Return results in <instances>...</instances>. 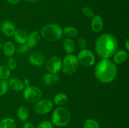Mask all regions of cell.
Returning a JSON list of instances; mask_svg holds the SVG:
<instances>
[{"label": "cell", "instance_id": "obj_7", "mask_svg": "<svg viewBox=\"0 0 129 128\" xmlns=\"http://www.w3.org/2000/svg\"><path fill=\"white\" fill-rule=\"evenodd\" d=\"M79 63L84 67L93 66L95 62L94 54L89 50L84 49L80 50L77 56Z\"/></svg>", "mask_w": 129, "mask_h": 128}, {"label": "cell", "instance_id": "obj_26", "mask_svg": "<svg viewBox=\"0 0 129 128\" xmlns=\"http://www.w3.org/2000/svg\"><path fill=\"white\" fill-rule=\"evenodd\" d=\"M8 90V83L5 80H0V97L3 96Z\"/></svg>", "mask_w": 129, "mask_h": 128}, {"label": "cell", "instance_id": "obj_32", "mask_svg": "<svg viewBox=\"0 0 129 128\" xmlns=\"http://www.w3.org/2000/svg\"><path fill=\"white\" fill-rule=\"evenodd\" d=\"M22 128H36V127H35V125L31 122L27 121L25 122V124L23 125Z\"/></svg>", "mask_w": 129, "mask_h": 128}, {"label": "cell", "instance_id": "obj_35", "mask_svg": "<svg viewBox=\"0 0 129 128\" xmlns=\"http://www.w3.org/2000/svg\"><path fill=\"white\" fill-rule=\"evenodd\" d=\"M23 83H24V85H26V87L28 86H30V81H29L28 79H25V80L23 81Z\"/></svg>", "mask_w": 129, "mask_h": 128}, {"label": "cell", "instance_id": "obj_15", "mask_svg": "<svg viewBox=\"0 0 129 128\" xmlns=\"http://www.w3.org/2000/svg\"><path fill=\"white\" fill-rule=\"evenodd\" d=\"M59 79L57 74H53V73H47L43 77V82L47 86H51L54 85L58 82Z\"/></svg>", "mask_w": 129, "mask_h": 128}, {"label": "cell", "instance_id": "obj_21", "mask_svg": "<svg viewBox=\"0 0 129 128\" xmlns=\"http://www.w3.org/2000/svg\"><path fill=\"white\" fill-rule=\"evenodd\" d=\"M18 117L21 122H26L29 117V110L26 107L21 106L18 110Z\"/></svg>", "mask_w": 129, "mask_h": 128}, {"label": "cell", "instance_id": "obj_12", "mask_svg": "<svg viewBox=\"0 0 129 128\" xmlns=\"http://www.w3.org/2000/svg\"><path fill=\"white\" fill-rule=\"evenodd\" d=\"M40 37H41V35L38 31H32L30 35H28L26 44L28 46L29 48H31L36 46L40 41Z\"/></svg>", "mask_w": 129, "mask_h": 128}, {"label": "cell", "instance_id": "obj_27", "mask_svg": "<svg viewBox=\"0 0 129 128\" xmlns=\"http://www.w3.org/2000/svg\"><path fill=\"white\" fill-rule=\"evenodd\" d=\"M36 128H54L52 122L49 120H44L39 123Z\"/></svg>", "mask_w": 129, "mask_h": 128}, {"label": "cell", "instance_id": "obj_18", "mask_svg": "<svg viewBox=\"0 0 129 128\" xmlns=\"http://www.w3.org/2000/svg\"><path fill=\"white\" fill-rule=\"evenodd\" d=\"M8 86L15 91H21L25 89L23 81L18 79H12L9 81Z\"/></svg>", "mask_w": 129, "mask_h": 128}, {"label": "cell", "instance_id": "obj_24", "mask_svg": "<svg viewBox=\"0 0 129 128\" xmlns=\"http://www.w3.org/2000/svg\"><path fill=\"white\" fill-rule=\"evenodd\" d=\"M11 74V70L6 65L0 66V80H6L8 79Z\"/></svg>", "mask_w": 129, "mask_h": 128}, {"label": "cell", "instance_id": "obj_28", "mask_svg": "<svg viewBox=\"0 0 129 128\" xmlns=\"http://www.w3.org/2000/svg\"><path fill=\"white\" fill-rule=\"evenodd\" d=\"M82 12H83V14L86 17L89 18H92L94 16V12L93 11V10L89 7L83 8L82 9Z\"/></svg>", "mask_w": 129, "mask_h": 128}, {"label": "cell", "instance_id": "obj_31", "mask_svg": "<svg viewBox=\"0 0 129 128\" xmlns=\"http://www.w3.org/2000/svg\"><path fill=\"white\" fill-rule=\"evenodd\" d=\"M77 45L78 46L81 50L86 49V42L83 38H79L77 41Z\"/></svg>", "mask_w": 129, "mask_h": 128}, {"label": "cell", "instance_id": "obj_38", "mask_svg": "<svg viewBox=\"0 0 129 128\" xmlns=\"http://www.w3.org/2000/svg\"><path fill=\"white\" fill-rule=\"evenodd\" d=\"M117 128H118V127H117Z\"/></svg>", "mask_w": 129, "mask_h": 128}, {"label": "cell", "instance_id": "obj_20", "mask_svg": "<svg viewBox=\"0 0 129 128\" xmlns=\"http://www.w3.org/2000/svg\"><path fill=\"white\" fill-rule=\"evenodd\" d=\"M68 97L65 93L60 92L55 94L53 98V102L58 105H63L68 102Z\"/></svg>", "mask_w": 129, "mask_h": 128}, {"label": "cell", "instance_id": "obj_8", "mask_svg": "<svg viewBox=\"0 0 129 128\" xmlns=\"http://www.w3.org/2000/svg\"><path fill=\"white\" fill-rule=\"evenodd\" d=\"M53 109V102L48 99H42L37 102L34 106L35 112L40 115H44L50 112Z\"/></svg>", "mask_w": 129, "mask_h": 128}, {"label": "cell", "instance_id": "obj_6", "mask_svg": "<svg viewBox=\"0 0 129 128\" xmlns=\"http://www.w3.org/2000/svg\"><path fill=\"white\" fill-rule=\"evenodd\" d=\"M23 96L25 100L30 103H36L43 96L42 91L35 86H28L24 89Z\"/></svg>", "mask_w": 129, "mask_h": 128}, {"label": "cell", "instance_id": "obj_14", "mask_svg": "<svg viewBox=\"0 0 129 128\" xmlns=\"http://www.w3.org/2000/svg\"><path fill=\"white\" fill-rule=\"evenodd\" d=\"M128 58V53L124 50L117 51L113 55V62L115 64H122Z\"/></svg>", "mask_w": 129, "mask_h": 128}, {"label": "cell", "instance_id": "obj_22", "mask_svg": "<svg viewBox=\"0 0 129 128\" xmlns=\"http://www.w3.org/2000/svg\"><path fill=\"white\" fill-rule=\"evenodd\" d=\"M16 124L13 118L6 117L0 121V128H16Z\"/></svg>", "mask_w": 129, "mask_h": 128}, {"label": "cell", "instance_id": "obj_16", "mask_svg": "<svg viewBox=\"0 0 129 128\" xmlns=\"http://www.w3.org/2000/svg\"><path fill=\"white\" fill-rule=\"evenodd\" d=\"M13 36L16 42L20 45L26 43L27 41L28 34L22 29H18L15 30Z\"/></svg>", "mask_w": 129, "mask_h": 128}, {"label": "cell", "instance_id": "obj_1", "mask_svg": "<svg viewBox=\"0 0 129 128\" xmlns=\"http://www.w3.org/2000/svg\"><path fill=\"white\" fill-rule=\"evenodd\" d=\"M118 49V41L114 35L105 33L97 38L95 50L97 55L103 59H109Z\"/></svg>", "mask_w": 129, "mask_h": 128}, {"label": "cell", "instance_id": "obj_36", "mask_svg": "<svg viewBox=\"0 0 129 128\" xmlns=\"http://www.w3.org/2000/svg\"><path fill=\"white\" fill-rule=\"evenodd\" d=\"M1 48H2V42H1V40L0 39V50H1Z\"/></svg>", "mask_w": 129, "mask_h": 128}, {"label": "cell", "instance_id": "obj_9", "mask_svg": "<svg viewBox=\"0 0 129 128\" xmlns=\"http://www.w3.org/2000/svg\"><path fill=\"white\" fill-rule=\"evenodd\" d=\"M62 60L57 56L50 57L46 63V69L47 71L53 74H57L61 70Z\"/></svg>", "mask_w": 129, "mask_h": 128}, {"label": "cell", "instance_id": "obj_34", "mask_svg": "<svg viewBox=\"0 0 129 128\" xmlns=\"http://www.w3.org/2000/svg\"><path fill=\"white\" fill-rule=\"evenodd\" d=\"M125 45L126 49H127V50H129V39L128 38H127V40H126Z\"/></svg>", "mask_w": 129, "mask_h": 128}, {"label": "cell", "instance_id": "obj_23", "mask_svg": "<svg viewBox=\"0 0 129 128\" xmlns=\"http://www.w3.org/2000/svg\"><path fill=\"white\" fill-rule=\"evenodd\" d=\"M63 33L66 35L68 38H73L78 35V30L74 26H69L64 28L62 29Z\"/></svg>", "mask_w": 129, "mask_h": 128}, {"label": "cell", "instance_id": "obj_13", "mask_svg": "<svg viewBox=\"0 0 129 128\" xmlns=\"http://www.w3.org/2000/svg\"><path fill=\"white\" fill-rule=\"evenodd\" d=\"M1 30H2L3 33L6 36L11 37L13 36L16 28H15V25L11 21H5L1 25Z\"/></svg>", "mask_w": 129, "mask_h": 128}, {"label": "cell", "instance_id": "obj_11", "mask_svg": "<svg viewBox=\"0 0 129 128\" xmlns=\"http://www.w3.org/2000/svg\"><path fill=\"white\" fill-rule=\"evenodd\" d=\"M103 26H104V22L99 15H94L92 18L91 22V26L93 31L96 33H99L103 30Z\"/></svg>", "mask_w": 129, "mask_h": 128}, {"label": "cell", "instance_id": "obj_5", "mask_svg": "<svg viewBox=\"0 0 129 128\" xmlns=\"http://www.w3.org/2000/svg\"><path fill=\"white\" fill-rule=\"evenodd\" d=\"M78 67L79 61L77 56L73 54H68L62 60L61 70L65 75H71L76 71Z\"/></svg>", "mask_w": 129, "mask_h": 128}, {"label": "cell", "instance_id": "obj_17", "mask_svg": "<svg viewBox=\"0 0 129 128\" xmlns=\"http://www.w3.org/2000/svg\"><path fill=\"white\" fill-rule=\"evenodd\" d=\"M3 51L4 54L8 57H12L16 51V48L13 43L11 41H6L3 46Z\"/></svg>", "mask_w": 129, "mask_h": 128}, {"label": "cell", "instance_id": "obj_37", "mask_svg": "<svg viewBox=\"0 0 129 128\" xmlns=\"http://www.w3.org/2000/svg\"><path fill=\"white\" fill-rule=\"evenodd\" d=\"M28 1H30V2H34V1H35L36 0H26Z\"/></svg>", "mask_w": 129, "mask_h": 128}, {"label": "cell", "instance_id": "obj_29", "mask_svg": "<svg viewBox=\"0 0 129 128\" xmlns=\"http://www.w3.org/2000/svg\"><path fill=\"white\" fill-rule=\"evenodd\" d=\"M7 67L10 70H15L17 67V61L14 58L10 57L7 61Z\"/></svg>", "mask_w": 129, "mask_h": 128}, {"label": "cell", "instance_id": "obj_33", "mask_svg": "<svg viewBox=\"0 0 129 128\" xmlns=\"http://www.w3.org/2000/svg\"><path fill=\"white\" fill-rule=\"evenodd\" d=\"M7 1L10 4H11V5H16V4H18V3H20L21 0H7Z\"/></svg>", "mask_w": 129, "mask_h": 128}, {"label": "cell", "instance_id": "obj_10", "mask_svg": "<svg viewBox=\"0 0 129 128\" xmlns=\"http://www.w3.org/2000/svg\"><path fill=\"white\" fill-rule=\"evenodd\" d=\"M29 61L34 66L40 67L45 63V56L39 52H34L29 56Z\"/></svg>", "mask_w": 129, "mask_h": 128}, {"label": "cell", "instance_id": "obj_30", "mask_svg": "<svg viewBox=\"0 0 129 128\" xmlns=\"http://www.w3.org/2000/svg\"><path fill=\"white\" fill-rule=\"evenodd\" d=\"M28 46H27L26 43L25 44H21L19 45L17 48H16V51L18 53H25L29 50Z\"/></svg>", "mask_w": 129, "mask_h": 128}, {"label": "cell", "instance_id": "obj_3", "mask_svg": "<svg viewBox=\"0 0 129 128\" xmlns=\"http://www.w3.org/2000/svg\"><path fill=\"white\" fill-rule=\"evenodd\" d=\"M62 28L57 24L50 23L45 25L40 31V35L49 41H56L62 36Z\"/></svg>", "mask_w": 129, "mask_h": 128}, {"label": "cell", "instance_id": "obj_4", "mask_svg": "<svg viewBox=\"0 0 129 128\" xmlns=\"http://www.w3.org/2000/svg\"><path fill=\"white\" fill-rule=\"evenodd\" d=\"M71 115L69 110L64 107H60L54 110L52 114V122L55 126L64 127L70 121Z\"/></svg>", "mask_w": 129, "mask_h": 128}, {"label": "cell", "instance_id": "obj_19", "mask_svg": "<svg viewBox=\"0 0 129 128\" xmlns=\"http://www.w3.org/2000/svg\"><path fill=\"white\" fill-rule=\"evenodd\" d=\"M63 48L67 54H73L75 50V43L73 38H66L63 41Z\"/></svg>", "mask_w": 129, "mask_h": 128}, {"label": "cell", "instance_id": "obj_2", "mask_svg": "<svg viewBox=\"0 0 129 128\" xmlns=\"http://www.w3.org/2000/svg\"><path fill=\"white\" fill-rule=\"evenodd\" d=\"M117 67L113 61L110 59H102L98 61L94 69L97 80L103 84H109L115 79L117 75Z\"/></svg>", "mask_w": 129, "mask_h": 128}, {"label": "cell", "instance_id": "obj_25", "mask_svg": "<svg viewBox=\"0 0 129 128\" xmlns=\"http://www.w3.org/2000/svg\"><path fill=\"white\" fill-rule=\"evenodd\" d=\"M83 128H100V126L96 120L93 119H89L84 121Z\"/></svg>", "mask_w": 129, "mask_h": 128}]
</instances>
